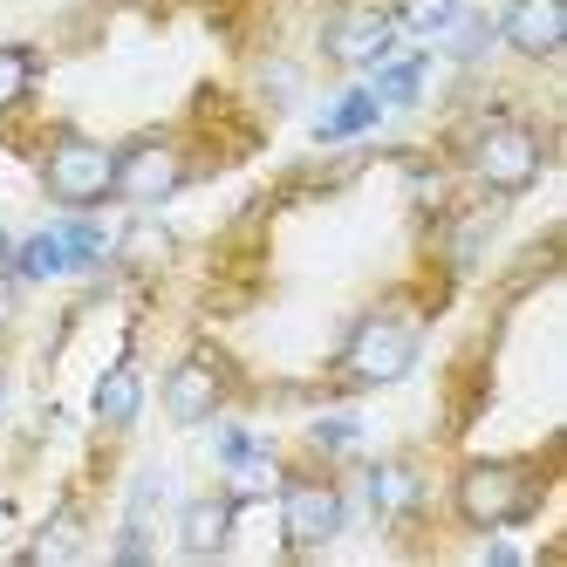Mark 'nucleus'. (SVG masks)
Instances as JSON below:
<instances>
[{
  "mask_svg": "<svg viewBox=\"0 0 567 567\" xmlns=\"http://www.w3.org/2000/svg\"><path fill=\"white\" fill-rule=\"evenodd\" d=\"M219 403H226V377H219L213 355H185L178 370L165 377V411H172V424H206Z\"/></svg>",
  "mask_w": 567,
  "mask_h": 567,
  "instance_id": "6e6552de",
  "label": "nucleus"
},
{
  "mask_svg": "<svg viewBox=\"0 0 567 567\" xmlns=\"http://www.w3.org/2000/svg\"><path fill=\"white\" fill-rule=\"evenodd\" d=\"M260 493H280V472H274V458L254 444V452L233 458V506H239V499H260Z\"/></svg>",
  "mask_w": 567,
  "mask_h": 567,
  "instance_id": "4468645a",
  "label": "nucleus"
},
{
  "mask_svg": "<svg viewBox=\"0 0 567 567\" xmlns=\"http://www.w3.org/2000/svg\"><path fill=\"white\" fill-rule=\"evenodd\" d=\"M34 75H42L34 49H0V110H14V103L34 90Z\"/></svg>",
  "mask_w": 567,
  "mask_h": 567,
  "instance_id": "dca6fc26",
  "label": "nucleus"
},
{
  "mask_svg": "<svg viewBox=\"0 0 567 567\" xmlns=\"http://www.w3.org/2000/svg\"><path fill=\"white\" fill-rule=\"evenodd\" d=\"M8 260H14V239H8V233H0V267H8Z\"/></svg>",
  "mask_w": 567,
  "mask_h": 567,
  "instance_id": "5701e85b",
  "label": "nucleus"
},
{
  "mask_svg": "<svg viewBox=\"0 0 567 567\" xmlns=\"http://www.w3.org/2000/svg\"><path fill=\"white\" fill-rule=\"evenodd\" d=\"M178 185H185V157L172 137H137V144L116 151V192L131 206H165Z\"/></svg>",
  "mask_w": 567,
  "mask_h": 567,
  "instance_id": "39448f33",
  "label": "nucleus"
},
{
  "mask_svg": "<svg viewBox=\"0 0 567 567\" xmlns=\"http://www.w3.org/2000/svg\"><path fill=\"white\" fill-rule=\"evenodd\" d=\"M55 247H62V267H96L103 260V233L96 226H55Z\"/></svg>",
  "mask_w": 567,
  "mask_h": 567,
  "instance_id": "6ab92c4d",
  "label": "nucleus"
},
{
  "mask_svg": "<svg viewBox=\"0 0 567 567\" xmlns=\"http://www.w3.org/2000/svg\"><path fill=\"white\" fill-rule=\"evenodd\" d=\"M411 362H417V329L403 315H362L342 342V377L355 390H383L396 377H411Z\"/></svg>",
  "mask_w": 567,
  "mask_h": 567,
  "instance_id": "f257e3e1",
  "label": "nucleus"
},
{
  "mask_svg": "<svg viewBox=\"0 0 567 567\" xmlns=\"http://www.w3.org/2000/svg\"><path fill=\"white\" fill-rule=\"evenodd\" d=\"M21 274H28V280H49V274H69V267H62V247H55V233H34L28 247H21Z\"/></svg>",
  "mask_w": 567,
  "mask_h": 567,
  "instance_id": "aec40b11",
  "label": "nucleus"
},
{
  "mask_svg": "<svg viewBox=\"0 0 567 567\" xmlns=\"http://www.w3.org/2000/svg\"><path fill=\"white\" fill-rule=\"evenodd\" d=\"M417 472L403 465V458H377L370 465V506L383 513V519H403V513H417Z\"/></svg>",
  "mask_w": 567,
  "mask_h": 567,
  "instance_id": "9b49d317",
  "label": "nucleus"
},
{
  "mask_svg": "<svg viewBox=\"0 0 567 567\" xmlns=\"http://www.w3.org/2000/svg\"><path fill=\"white\" fill-rule=\"evenodd\" d=\"M417 90H424V55H403V62H383V75H377V103H417Z\"/></svg>",
  "mask_w": 567,
  "mask_h": 567,
  "instance_id": "2eb2a0df",
  "label": "nucleus"
},
{
  "mask_svg": "<svg viewBox=\"0 0 567 567\" xmlns=\"http://www.w3.org/2000/svg\"><path fill=\"white\" fill-rule=\"evenodd\" d=\"M315 444H321V452H349V444H355V417H329V424H315Z\"/></svg>",
  "mask_w": 567,
  "mask_h": 567,
  "instance_id": "412c9836",
  "label": "nucleus"
},
{
  "mask_svg": "<svg viewBox=\"0 0 567 567\" xmlns=\"http://www.w3.org/2000/svg\"><path fill=\"white\" fill-rule=\"evenodd\" d=\"M499 34L526 62H554L560 42H567V0H513L499 14Z\"/></svg>",
  "mask_w": 567,
  "mask_h": 567,
  "instance_id": "0eeeda50",
  "label": "nucleus"
},
{
  "mask_svg": "<svg viewBox=\"0 0 567 567\" xmlns=\"http://www.w3.org/2000/svg\"><path fill=\"white\" fill-rule=\"evenodd\" d=\"M458 513L472 526H513V519L534 513V478L506 458H478L458 472Z\"/></svg>",
  "mask_w": 567,
  "mask_h": 567,
  "instance_id": "7ed1b4c3",
  "label": "nucleus"
},
{
  "mask_svg": "<svg viewBox=\"0 0 567 567\" xmlns=\"http://www.w3.org/2000/svg\"><path fill=\"white\" fill-rule=\"evenodd\" d=\"M472 172H478V185H493V192H526L540 178V137L526 124H513V116H499V124L478 131Z\"/></svg>",
  "mask_w": 567,
  "mask_h": 567,
  "instance_id": "20e7f679",
  "label": "nucleus"
},
{
  "mask_svg": "<svg viewBox=\"0 0 567 567\" xmlns=\"http://www.w3.org/2000/svg\"><path fill=\"white\" fill-rule=\"evenodd\" d=\"M42 185H49L55 206L90 213V206H103V198L116 192V151H103L90 137H62L49 151V165H42Z\"/></svg>",
  "mask_w": 567,
  "mask_h": 567,
  "instance_id": "f03ea898",
  "label": "nucleus"
},
{
  "mask_svg": "<svg viewBox=\"0 0 567 567\" xmlns=\"http://www.w3.org/2000/svg\"><path fill=\"white\" fill-rule=\"evenodd\" d=\"M342 493L336 485H321V478H301L280 493V540L288 547H321V540H336L342 534Z\"/></svg>",
  "mask_w": 567,
  "mask_h": 567,
  "instance_id": "423d86ee",
  "label": "nucleus"
},
{
  "mask_svg": "<svg viewBox=\"0 0 567 567\" xmlns=\"http://www.w3.org/2000/svg\"><path fill=\"white\" fill-rule=\"evenodd\" d=\"M396 42V21L377 14V8H349L329 21V34H321V49H329V62H383Z\"/></svg>",
  "mask_w": 567,
  "mask_h": 567,
  "instance_id": "1a4fd4ad",
  "label": "nucleus"
},
{
  "mask_svg": "<svg viewBox=\"0 0 567 567\" xmlns=\"http://www.w3.org/2000/svg\"><path fill=\"white\" fill-rule=\"evenodd\" d=\"M178 540H185V554H219L233 540V493L226 499H192L178 513Z\"/></svg>",
  "mask_w": 567,
  "mask_h": 567,
  "instance_id": "9d476101",
  "label": "nucleus"
},
{
  "mask_svg": "<svg viewBox=\"0 0 567 567\" xmlns=\"http://www.w3.org/2000/svg\"><path fill=\"white\" fill-rule=\"evenodd\" d=\"M377 110H383V103H377L370 90H349V96H342V103L315 124V137H321V144H336V137H362V131L377 124Z\"/></svg>",
  "mask_w": 567,
  "mask_h": 567,
  "instance_id": "ddd939ff",
  "label": "nucleus"
},
{
  "mask_svg": "<svg viewBox=\"0 0 567 567\" xmlns=\"http://www.w3.org/2000/svg\"><path fill=\"white\" fill-rule=\"evenodd\" d=\"M144 403V383H137V362H116V370L96 383V417L103 424H131Z\"/></svg>",
  "mask_w": 567,
  "mask_h": 567,
  "instance_id": "f8f14e48",
  "label": "nucleus"
},
{
  "mask_svg": "<svg viewBox=\"0 0 567 567\" xmlns=\"http://www.w3.org/2000/svg\"><path fill=\"white\" fill-rule=\"evenodd\" d=\"M239 452H254V437H247V431H233V424H226V431H219V465H233Z\"/></svg>",
  "mask_w": 567,
  "mask_h": 567,
  "instance_id": "4be33fe9",
  "label": "nucleus"
},
{
  "mask_svg": "<svg viewBox=\"0 0 567 567\" xmlns=\"http://www.w3.org/2000/svg\"><path fill=\"white\" fill-rule=\"evenodd\" d=\"M75 547H83V519H75V513H55L49 526H42V534H34V560H55V554H75Z\"/></svg>",
  "mask_w": 567,
  "mask_h": 567,
  "instance_id": "f3484780",
  "label": "nucleus"
},
{
  "mask_svg": "<svg viewBox=\"0 0 567 567\" xmlns=\"http://www.w3.org/2000/svg\"><path fill=\"white\" fill-rule=\"evenodd\" d=\"M0 315H8V288H0Z\"/></svg>",
  "mask_w": 567,
  "mask_h": 567,
  "instance_id": "b1692460",
  "label": "nucleus"
},
{
  "mask_svg": "<svg viewBox=\"0 0 567 567\" xmlns=\"http://www.w3.org/2000/svg\"><path fill=\"white\" fill-rule=\"evenodd\" d=\"M396 21L417 28V34H437V28L458 21V0H396Z\"/></svg>",
  "mask_w": 567,
  "mask_h": 567,
  "instance_id": "a211bd4d",
  "label": "nucleus"
}]
</instances>
